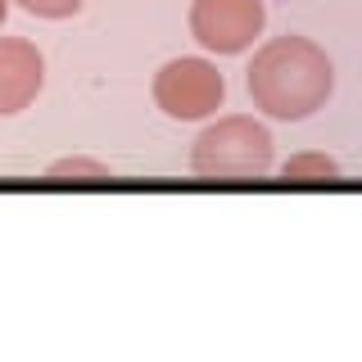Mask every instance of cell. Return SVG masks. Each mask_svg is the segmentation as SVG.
Here are the masks:
<instances>
[{
    "mask_svg": "<svg viewBox=\"0 0 362 362\" xmlns=\"http://www.w3.org/2000/svg\"><path fill=\"white\" fill-rule=\"evenodd\" d=\"M335 68L308 37H276L249 64V100L272 118L299 122L331 100Z\"/></svg>",
    "mask_w": 362,
    "mask_h": 362,
    "instance_id": "6da1fadb",
    "label": "cell"
},
{
    "mask_svg": "<svg viewBox=\"0 0 362 362\" xmlns=\"http://www.w3.org/2000/svg\"><path fill=\"white\" fill-rule=\"evenodd\" d=\"M190 168L199 177H263L272 168V132L245 113L218 118L190 145Z\"/></svg>",
    "mask_w": 362,
    "mask_h": 362,
    "instance_id": "7a4b0ae2",
    "label": "cell"
},
{
    "mask_svg": "<svg viewBox=\"0 0 362 362\" xmlns=\"http://www.w3.org/2000/svg\"><path fill=\"white\" fill-rule=\"evenodd\" d=\"M222 95H226V82L209 59H173V64L158 68V77H154L158 109H163L168 118H181V122L218 113Z\"/></svg>",
    "mask_w": 362,
    "mask_h": 362,
    "instance_id": "3957f363",
    "label": "cell"
},
{
    "mask_svg": "<svg viewBox=\"0 0 362 362\" xmlns=\"http://www.w3.org/2000/svg\"><path fill=\"white\" fill-rule=\"evenodd\" d=\"M263 23V0H195L190 5V32L213 54H240L245 45H254Z\"/></svg>",
    "mask_w": 362,
    "mask_h": 362,
    "instance_id": "277c9868",
    "label": "cell"
},
{
    "mask_svg": "<svg viewBox=\"0 0 362 362\" xmlns=\"http://www.w3.org/2000/svg\"><path fill=\"white\" fill-rule=\"evenodd\" d=\"M45 82V59L32 41L0 37V113H23Z\"/></svg>",
    "mask_w": 362,
    "mask_h": 362,
    "instance_id": "5b68a950",
    "label": "cell"
},
{
    "mask_svg": "<svg viewBox=\"0 0 362 362\" xmlns=\"http://www.w3.org/2000/svg\"><path fill=\"white\" fill-rule=\"evenodd\" d=\"M286 177L290 181H303V177H339V163L331 154H294L290 163H286Z\"/></svg>",
    "mask_w": 362,
    "mask_h": 362,
    "instance_id": "8992f818",
    "label": "cell"
},
{
    "mask_svg": "<svg viewBox=\"0 0 362 362\" xmlns=\"http://www.w3.org/2000/svg\"><path fill=\"white\" fill-rule=\"evenodd\" d=\"M50 177H90V181H105L109 168L95 163V158H59V163H50Z\"/></svg>",
    "mask_w": 362,
    "mask_h": 362,
    "instance_id": "52a82bcc",
    "label": "cell"
},
{
    "mask_svg": "<svg viewBox=\"0 0 362 362\" xmlns=\"http://www.w3.org/2000/svg\"><path fill=\"white\" fill-rule=\"evenodd\" d=\"M18 5L37 18H73L82 9V0H18Z\"/></svg>",
    "mask_w": 362,
    "mask_h": 362,
    "instance_id": "ba28073f",
    "label": "cell"
},
{
    "mask_svg": "<svg viewBox=\"0 0 362 362\" xmlns=\"http://www.w3.org/2000/svg\"><path fill=\"white\" fill-rule=\"evenodd\" d=\"M5 14H9V0H0V23H5Z\"/></svg>",
    "mask_w": 362,
    "mask_h": 362,
    "instance_id": "9c48e42d",
    "label": "cell"
}]
</instances>
